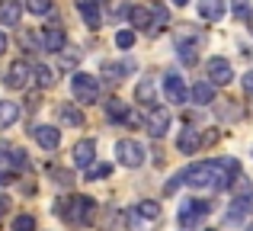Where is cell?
<instances>
[{
	"mask_svg": "<svg viewBox=\"0 0 253 231\" xmlns=\"http://www.w3.org/2000/svg\"><path fill=\"white\" fill-rule=\"evenodd\" d=\"M231 177H237V161L215 157V161H199L192 167H186L179 174V183H186L192 189H224L231 186Z\"/></svg>",
	"mask_w": 253,
	"mask_h": 231,
	"instance_id": "1",
	"label": "cell"
},
{
	"mask_svg": "<svg viewBox=\"0 0 253 231\" xmlns=\"http://www.w3.org/2000/svg\"><path fill=\"white\" fill-rule=\"evenodd\" d=\"M209 212H211V202H205V199H186L183 206H179V225H183L186 231H196L205 219H209Z\"/></svg>",
	"mask_w": 253,
	"mask_h": 231,
	"instance_id": "2",
	"label": "cell"
},
{
	"mask_svg": "<svg viewBox=\"0 0 253 231\" xmlns=\"http://www.w3.org/2000/svg\"><path fill=\"white\" fill-rule=\"evenodd\" d=\"M71 93H74L77 103H96L99 100V81L93 74L77 71V74L71 77Z\"/></svg>",
	"mask_w": 253,
	"mask_h": 231,
	"instance_id": "3",
	"label": "cell"
},
{
	"mask_svg": "<svg viewBox=\"0 0 253 231\" xmlns=\"http://www.w3.org/2000/svg\"><path fill=\"white\" fill-rule=\"evenodd\" d=\"M68 209H61V215L68 222H74V225H84V222L93 219V212H96V206H93V199H86V196H74L71 202H64Z\"/></svg>",
	"mask_w": 253,
	"mask_h": 231,
	"instance_id": "4",
	"label": "cell"
},
{
	"mask_svg": "<svg viewBox=\"0 0 253 231\" xmlns=\"http://www.w3.org/2000/svg\"><path fill=\"white\" fill-rule=\"evenodd\" d=\"M116 157H119V164L122 167H141L144 164V148H141V141H131V138H122V141L116 144Z\"/></svg>",
	"mask_w": 253,
	"mask_h": 231,
	"instance_id": "5",
	"label": "cell"
},
{
	"mask_svg": "<svg viewBox=\"0 0 253 231\" xmlns=\"http://www.w3.org/2000/svg\"><path fill=\"white\" fill-rule=\"evenodd\" d=\"M144 129H148L151 138H164L170 129V109L164 106H151L148 113H144Z\"/></svg>",
	"mask_w": 253,
	"mask_h": 231,
	"instance_id": "6",
	"label": "cell"
},
{
	"mask_svg": "<svg viewBox=\"0 0 253 231\" xmlns=\"http://www.w3.org/2000/svg\"><path fill=\"white\" fill-rule=\"evenodd\" d=\"M250 212H253V196H247V193L237 196V199L228 206V212H224V225H241Z\"/></svg>",
	"mask_w": 253,
	"mask_h": 231,
	"instance_id": "7",
	"label": "cell"
},
{
	"mask_svg": "<svg viewBox=\"0 0 253 231\" xmlns=\"http://www.w3.org/2000/svg\"><path fill=\"white\" fill-rule=\"evenodd\" d=\"M209 77H211V87L215 84H221V87H228L231 81H234V68H231V61H224V58H211L209 61Z\"/></svg>",
	"mask_w": 253,
	"mask_h": 231,
	"instance_id": "8",
	"label": "cell"
},
{
	"mask_svg": "<svg viewBox=\"0 0 253 231\" xmlns=\"http://www.w3.org/2000/svg\"><path fill=\"white\" fill-rule=\"evenodd\" d=\"M164 93H167V100L173 103V106H183V103H186V96H189V93H186L183 77H179V74H173V71H170L167 77H164Z\"/></svg>",
	"mask_w": 253,
	"mask_h": 231,
	"instance_id": "9",
	"label": "cell"
},
{
	"mask_svg": "<svg viewBox=\"0 0 253 231\" xmlns=\"http://www.w3.org/2000/svg\"><path fill=\"white\" fill-rule=\"evenodd\" d=\"M29 81H32V68L26 61H13L10 71H6V87L23 90V87H29Z\"/></svg>",
	"mask_w": 253,
	"mask_h": 231,
	"instance_id": "10",
	"label": "cell"
},
{
	"mask_svg": "<svg viewBox=\"0 0 253 231\" xmlns=\"http://www.w3.org/2000/svg\"><path fill=\"white\" fill-rule=\"evenodd\" d=\"M68 45V32L61 26H45L42 29V51H64Z\"/></svg>",
	"mask_w": 253,
	"mask_h": 231,
	"instance_id": "11",
	"label": "cell"
},
{
	"mask_svg": "<svg viewBox=\"0 0 253 231\" xmlns=\"http://www.w3.org/2000/svg\"><path fill=\"white\" fill-rule=\"evenodd\" d=\"M26 167V151H10V148H0V174L13 177L16 170Z\"/></svg>",
	"mask_w": 253,
	"mask_h": 231,
	"instance_id": "12",
	"label": "cell"
},
{
	"mask_svg": "<svg viewBox=\"0 0 253 231\" xmlns=\"http://www.w3.org/2000/svg\"><path fill=\"white\" fill-rule=\"evenodd\" d=\"M32 138H36L39 148H45V151H55L58 144H61V132H58L55 125H36V129H32Z\"/></svg>",
	"mask_w": 253,
	"mask_h": 231,
	"instance_id": "13",
	"label": "cell"
},
{
	"mask_svg": "<svg viewBox=\"0 0 253 231\" xmlns=\"http://www.w3.org/2000/svg\"><path fill=\"white\" fill-rule=\"evenodd\" d=\"M176 148H179V154H196V151L202 148V132L199 129H183L179 138H176Z\"/></svg>",
	"mask_w": 253,
	"mask_h": 231,
	"instance_id": "14",
	"label": "cell"
},
{
	"mask_svg": "<svg viewBox=\"0 0 253 231\" xmlns=\"http://www.w3.org/2000/svg\"><path fill=\"white\" fill-rule=\"evenodd\" d=\"M71 154H74V164H77V167H90L93 157H96V141H93V138H84V141L74 144V151H71Z\"/></svg>",
	"mask_w": 253,
	"mask_h": 231,
	"instance_id": "15",
	"label": "cell"
},
{
	"mask_svg": "<svg viewBox=\"0 0 253 231\" xmlns=\"http://www.w3.org/2000/svg\"><path fill=\"white\" fill-rule=\"evenodd\" d=\"M19 19H23V3L19 0H0V23L16 29Z\"/></svg>",
	"mask_w": 253,
	"mask_h": 231,
	"instance_id": "16",
	"label": "cell"
},
{
	"mask_svg": "<svg viewBox=\"0 0 253 231\" xmlns=\"http://www.w3.org/2000/svg\"><path fill=\"white\" fill-rule=\"evenodd\" d=\"M77 10H81L84 23L90 26V29H96L99 19H103V13H99V0H77Z\"/></svg>",
	"mask_w": 253,
	"mask_h": 231,
	"instance_id": "17",
	"label": "cell"
},
{
	"mask_svg": "<svg viewBox=\"0 0 253 231\" xmlns=\"http://www.w3.org/2000/svg\"><path fill=\"white\" fill-rule=\"evenodd\" d=\"M199 16L215 23V19L224 16V0H199Z\"/></svg>",
	"mask_w": 253,
	"mask_h": 231,
	"instance_id": "18",
	"label": "cell"
},
{
	"mask_svg": "<svg viewBox=\"0 0 253 231\" xmlns=\"http://www.w3.org/2000/svg\"><path fill=\"white\" fill-rule=\"evenodd\" d=\"M131 71V61H125V64H119V61H106L103 64V77L109 84H119V81H125V74Z\"/></svg>",
	"mask_w": 253,
	"mask_h": 231,
	"instance_id": "19",
	"label": "cell"
},
{
	"mask_svg": "<svg viewBox=\"0 0 253 231\" xmlns=\"http://www.w3.org/2000/svg\"><path fill=\"white\" fill-rule=\"evenodd\" d=\"M192 100H196V106H209V103H215V87H211L209 81H199L196 87H192Z\"/></svg>",
	"mask_w": 253,
	"mask_h": 231,
	"instance_id": "20",
	"label": "cell"
},
{
	"mask_svg": "<svg viewBox=\"0 0 253 231\" xmlns=\"http://www.w3.org/2000/svg\"><path fill=\"white\" fill-rule=\"evenodd\" d=\"M176 51H179V61L186 64V68H192V64H199V39H192V42H179L176 45Z\"/></svg>",
	"mask_w": 253,
	"mask_h": 231,
	"instance_id": "21",
	"label": "cell"
},
{
	"mask_svg": "<svg viewBox=\"0 0 253 231\" xmlns=\"http://www.w3.org/2000/svg\"><path fill=\"white\" fill-rule=\"evenodd\" d=\"M106 113H109V119H116V122H135V116L128 113V103H122V100H109L106 103Z\"/></svg>",
	"mask_w": 253,
	"mask_h": 231,
	"instance_id": "22",
	"label": "cell"
},
{
	"mask_svg": "<svg viewBox=\"0 0 253 231\" xmlns=\"http://www.w3.org/2000/svg\"><path fill=\"white\" fill-rule=\"evenodd\" d=\"M16 119H19V103L0 100V129H10Z\"/></svg>",
	"mask_w": 253,
	"mask_h": 231,
	"instance_id": "23",
	"label": "cell"
},
{
	"mask_svg": "<svg viewBox=\"0 0 253 231\" xmlns=\"http://www.w3.org/2000/svg\"><path fill=\"white\" fill-rule=\"evenodd\" d=\"M128 23L135 29H151V10L148 6H131L128 10Z\"/></svg>",
	"mask_w": 253,
	"mask_h": 231,
	"instance_id": "24",
	"label": "cell"
},
{
	"mask_svg": "<svg viewBox=\"0 0 253 231\" xmlns=\"http://www.w3.org/2000/svg\"><path fill=\"white\" fill-rule=\"evenodd\" d=\"M154 93H157V90H154V84H151V81H141V84H138V90H135V100L138 103H141V106H154Z\"/></svg>",
	"mask_w": 253,
	"mask_h": 231,
	"instance_id": "25",
	"label": "cell"
},
{
	"mask_svg": "<svg viewBox=\"0 0 253 231\" xmlns=\"http://www.w3.org/2000/svg\"><path fill=\"white\" fill-rule=\"evenodd\" d=\"M138 219H144V222H157L161 219V206L157 202H138Z\"/></svg>",
	"mask_w": 253,
	"mask_h": 231,
	"instance_id": "26",
	"label": "cell"
},
{
	"mask_svg": "<svg viewBox=\"0 0 253 231\" xmlns=\"http://www.w3.org/2000/svg\"><path fill=\"white\" fill-rule=\"evenodd\" d=\"M32 74H36V81L42 84V87H51V84H55V71H51V68H45V64H39V68L32 71Z\"/></svg>",
	"mask_w": 253,
	"mask_h": 231,
	"instance_id": "27",
	"label": "cell"
},
{
	"mask_svg": "<svg viewBox=\"0 0 253 231\" xmlns=\"http://www.w3.org/2000/svg\"><path fill=\"white\" fill-rule=\"evenodd\" d=\"M26 10L36 16H45V13H51V0H26Z\"/></svg>",
	"mask_w": 253,
	"mask_h": 231,
	"instance_id": "28",
	"label": "cell"
},
{
	"mask_svg": "<svg viewBox=\"0 0 253 231\" xmlns=\"http://www.w3.org/2000/svg\"><path fill=\"white\" fill-rule=\"evenodd\" d=\"M13 231H36V219L32 215H16L13 219Z\"/></svg>",
	"mask_w": 253,
	"mask_h": 231,
	"instance_id": "29",
	"label": "cell"
},
{
	"mask_svg": "<svg viewBox=\"0 0 253 231\" xmlns=\"http://www.w3.org/2000/svg\"><path fill=\"white\" fill-rule=\"evenodd\" d=\"M109 174H112L109 164H90V167H86V180H96V177H109Z\"/></svg>",
	"mask_w": 253,
	"mask_h": 231,
	"instance_id": "30",
	"label": "cell"
},
{
	"mask_svg": "<svg viewBox=\"0 0 253 231\" xmlns=\"http://www.w3.org/2000/svg\"><path fill=\"white\" fill-rule=\"evenodd\" d=\"M128 10H131V6L125 3V0H109V13H112V16H116V19L128 16Z\"/></svg>",
	"mask_w": 253,
	"mask_h": 231,
	"instance_id": "31",
	"label": "cell"
},
{
	"mask_svg": "<svg viewBox=\"0 0 253 231\" xmlns=\"http://www.w3.org/2000/svg\"><path fill=\"white\" fill-rule=\"evenodd\" d=\"M61 119H64V122H71V125H84V116L77 113L74 106H61Z\"/></svg>",
	"mask_w": 253,
	"mask_h": 231,
	"instance_id": "32",
	"label": "cell"
},
{
	"mask_svg": "<svg viewBox=\"0 0 253 231\" xmlns=\"http://www.w3.org/2000/svg\"><path fill=\"white\" fill-rule=\"evenodd\" d=\"M116 45H119V48H131V45H135V32H131V29L116 32Z\"/></svg>",
	"mask_w": 253,
	"mask_h": 231,
	"instance_id": "33",
	"label": "cell"
},
{
	"mask_svg": "<svg viewBox=\"0 0 253 231\" xmlns=\"http://www.w3.org/2000/svg\"><path fill=\"white\" fill-rule=\"evenodd\" d=\"M231 10L234 16H247V0H231Z\"/></svg>",
	"mask_w": 253,
	"mask_h": 231,
	"instance_id": "34",
	"label": "cell"
},
{
	"mask_svg": "<svg viewBox=\"0 0 253 231\" xmlns=\"http://www.w3.org/2000/svg\"><path fill=\"white\" fill-rule=\"evenodd\" d=\"M77 61H81L77 51H74V55H64V51H61V64H64V68H77Z\"/></svg>",
	"mask_w": 253,
	"mask_h": 231,
	"instance_id": "35",
	"label": "cell"
},
{
	"mask_svg": "<svg viewBox=\"0 0 253 231\" xmlns=\"http://www.w3.org/2000/svg\"><path fill=\"white\" fill-rule=\"evenodd\" d=\"M244 90L253 93V71H247V77H244Z\"/></svg>",
	"mask_w": 253,
	"mask_h": 231,
	"instance_id": "36",
	"label": "cell"
},
{
	"mask_svg": "<svg viewBox=\"0 0 253 231\" xmlns=\"http://www.w3.org/2000/svg\"><path fill=\"white\" fill-rule=\"evenodd\" d=\"M176 189H179V177H173V180H170V183H167V193H170V196H173V193H176Z\"/></svg>",
	"mask_w": 253,
	"mask_h": 231,
	"instance_id": "37",
	"label": "cell"
},
{
	"mask_svg": "<svg viewBox=\"0 0 253 231\" xmlns=\"http://www.w3.org/2000/svg\"><path fill=\"white\" fill-rule=\"evenodd\" d=\"M6 209H10V199H6V196H0V219L6 215Z\"/></svg>",
	"mask_w": 253,
	"mask_h": 231,
	"instance_id": "38",
	"label": "cell"
},
{
	"mask_svg": "<svg viewBox=\"0 0 253 231\" xmlns=\"http://www.w3.org/2000/svg\"><path fill=\"white\" fill-rule=\"evenodd\" d=\"M55 180L61 183V186H68V174H64V170H55Z\"/></svg>",
	"mask_w": 253,
	"mask_h": 231,
	"instance_id": "39",
	"label": "cell"
},
{
	"mask_svg": "<svg viewBox=\"0 0 253 231\" xmlns=\"http://www.w3.org/2000/svg\"><path fill=\"white\" fill-rule=\"evenodd\" d=\"M3 51H6V36L0 32V55H3Z\"/></svg>",
	"mask_w": 253,
	"mask_h": 231,
	"instance_id": "40",
	"label": "cell"
},
{
	"mask_svg": "<svg viewBox=\"0 0 253 231\" xmlns=\"http://www.w3.org/2000/svg\"><path fill=\"white\" fill-rule=\"evenodd\" d=\"M247 26H250V36H253V10L247 13Z\"/></svg>",
	"mask_w": 253,
	"mask_h": 231,
	"instance_id": "41",
	"label": "cell"
},
{
	"mask_svg": "<svg viewBox=\"0 0 253 231\" xmlns=\"http://www.w3.org/2000/svg\"><path fill=\"white\" fill-rule=\"evenodd\" d=\"M6 183H10V177H6V174H0V186H6Z\"/></svg>",
	"mask_w": 253,
	"mask_h": 231,
	"instance_id": "42",
	"label": "cell"
},
{
	"mask_svg": "<svg viewBox=\"0 0 253 231\" xmlns=\"http://www.w3.org/2000/svg\"><path fill=\"white\" fill-rule=\"evenodd\" d=\"M186 3H189V0H173V6H186Z\"/></svg>",
	"mask_w": 253,
	"mask_h": 231,
	"instance_id": "43",
	"label": "cell"
},
{
	"mask_svg": "<svg viewBox=\"0 0 253 231\" xmlns=\"http://www.w3.org/2000/svg\"><path fill=\"white\" fill-rule=\"evenodd\" d=\"M247 231H253V225H247Z\"/></svg>",
	"mask_w": 253,
	"mask_h": 231,
	"instance_id": "44",
	"label": "cell"
}]
</instances>
